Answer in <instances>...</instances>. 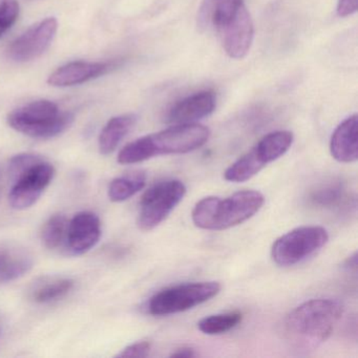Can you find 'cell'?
<instances>
[{
  "label": "cell",
  "mask_w": 358,
  "mask_h": 358,
  "mask_svg": "<svg viewBox=\"0 0 358 358\" xmlns=\"http://www.w3.org/2000/svg\"><path fill=\"white\" fill-rule=\"evenodd\" d=\"M57 29L55 18L50 17L38 22L12 43L8 49V56L16 62H31L41 57L55 38Z\"/></svg>",
  "instance_id": "11"
},
{
  "label": "cell",
  "mask_w": 358,
  "mask_h": 358,
  "mask_svg": "<svg viewBox=\"0 0 358 358\" xmlns=\"http://www.w3.org/2000/svg\"><path fill=\"white\" fill-rule=\"evenodd\" d=\"M69 222L62 215H55L48 220L41 232L43 244L48 249L55 250L66 243Z\"/></svg>",
  "instance_id": "21"
},
{
  "label": "cell",
  "mask_w": 358,
  "mask_h": 358,
  "mask_svg": "<svg viewBox=\"0 0 358 358\" xmlns=\"http://www.w3.org/2000/svg\"><path fill=\"white\" fill-rule=\"evenodd\" d=\"M20 11L17 0H0V38L17 22Z\"/></svg>",
  "instance_id": "23"
},
{
  "label": "cell",
  "mask_w": 358,
  "mask_h": 358,
  "mask_svg": "<svg viewBox=\"0 0 358 358\" xmlns=\"http://www.w3.org/2000/svg\"><path fill=\"white\" fill-rule=\"evenodd\" d=\"M328 241V231L320 226L295 228L273 243L271 257L282 267L296 265L315 255Z\"/></svg>",
  "instance_id": "8"
},
{
  "label": "cell",
  "mask_w": 358,
  "mask_h": 358,
  "mask_svg": "<svg viewBox=\"0 0 358 358\" xmlns=\"http://www.w3.org/2000/svg\"><path fill=\"white\" fill-rule=\"evenodd\" d=\"M200 28H213L230 58L243 59L250 51L255 28L244 0H204L199 10Z\"/></svg>",
  "instance_id": "1"
},
{
  "label": "cell",
  "mask_w": 358,
  "mask_h": 358,
  "mask_svg": "<svg viewBox=\"0 0 358 358\" xmlns=\"http://www.w3.org/2000/svg\"><path fill=\"white\" fill-rule=\"evenodd\" d=\"M146 185V173L137 171L113 180L108 188V196L113 202H124L135 196Z\"/></svg>",
  "instance_id": "19"
},
{
  "label": "cell",
  "mask_w": 358,
  "mask_h": 358,
  "mask_svg": "<svg viewBox=\"0 0 358 358\" xmlns=\"http://www.w3.org/2000/svg\"><path fill=\"white\" fill-rule=\"evenodd\" d=\"M41 157L33 154H20L13 157L10 161L9 171L11 179L17 177L18 175L26 171L29 167L32 166L35 163L41 161Z\"/></svg>",
  "instance_id": "24"
},
{
  "label": "cell",
  "mask_w": 358,
  "mask_h": 358,
  "mask_svg": "<svg viewBox=\"0 0 358 358\" xmlns=\"http://www.w3.org/2000/svg\"><path fill=\"white\" fill-rule=\"evenodd\" d=\"M343 196V188L341 184L330 183L318 188L312 194V202L322 207H331L341 202Z\"/></svg>",
  "instance_id": "22"
},
{
  "label": "cell",
  "mask_w": 358,
  "mask_h": 358,
  "mask_svg": "<svg viewBox=\"0 0 358 358\" xmlns=\"http://www.w3.org/2000/svg\"><path fill=\"white\" fill-rule=\"evenodd\" d=\"M34 259L27 249L15 245H0V282H12L32 269Z\"/></svg>",
  "instance_id": "16"
},
{
  "label": "cell",
  "mask_w": 358,
  "mask_h": 358,
  "mask_svg": "<svg viewBox=\"0 0 358 358\" xmlns=\"http://www.w3.org/2000/svg\"><path fill=\"white\" fill-rule=\"evenodd\" d=\"M215 106L217 97L213 92H200L177 102L169 110L166 121L175 124L194 123L213 114Z\"/></svg>",
  "instance_id": "13"
},
{
  "label": "cell",
  "mask_w": 358,
  "mask_h": 358,
  "mask_svg": "<svg viewBox=\"0 0 358 358\" xmlns=\"http://www.w3.org/2000/svg\"><path fill=\"white\" fill-rule=\"evenodd\" d=\"M221 289L217 282H186L169 287L150 297L148 311L154 316L181 313L210 301Z\"/></svg>",
  "instance_id": "6"
},
{
  "label": "cell",
  "mask_w": 358,
  "mask_h": 358,
  "mask_svg": "<svg viewBox=\"0 0 358 358\" xmlns=\"http://www.w3.org/2000/svg\"><path fill=\"white\" fill-rule=\"evenodd\" d=\"M330 152L335 160L353 163L358 159V116L353 115L341 123L332 134Z\"/></svg>",
  "instance_id": "15"
},
{
  "label": "cell",
  "mask_w": 358,
  "mask_h": 358,
  "mask_svg": "<svg viewBox=\"0 0 358 358\" xmlns=\"http://www.w3.org/2000/svg\"><path fill=\"white\" fill-rule=\"evenodd\" d=\"M343 315V306L334 299H316L297 306L282 322V337L296 351H311L332 334Z\"/></svg>",
  "instance_id": "2"
},
{
  "label": "cell",
  "mask_w": 358,
  "mask_h": 358,
  "mask_svg": "<svg viewBox=\"0 0 358 358\" xmlns=\"http://www.w3.org/2000/svg\"><path fill=\"white\" fill-rule=\"evenodd\" d=\"M185 184L177 179L164 180L148 188L140 201L138 226L150 231L169 217L185 196Z\"/></svg>",
  "instance_id": "7"
},
{
  "label": "cell",
  "mask_w": 358,
  "mask_h": 358,
  "mask_svg": "<svg viewBox=\"0 0 358 358\" xmlns=\"http://www.w3.org/2000/svg\"><path fill=\"white\" fill-rule=\"evenodd\" d=\"M137 122L133 114L121 115L108 121L99 136V150L102 155H110L116 150L119 144L127 137Z\"/></svg>",
  "instance_id": "17"
},
{
  "label": "cell",
  "mask_w": 358,
  "mask_h": 358,
  "mask_svg": "<svg viewBox=\"0 0 358 358\" xmlns=\"http://www.w3.org/2000/svg\"><path fill=\"white\" fill-rule=\"evenodd\" d=\"M265 203L257 190H242L227 198L207 196L192 209L194 225L205 230H225L248 221Z\"/></svg>",
  "instance_id": "3"
},
{
  "label": "cell",
  "mask_w": 358,
  "mask_h": 358,
  "mask_svg": "<svg viewBox=\"0 0 358 358\" xmlns=\"http://www.w3.org/2000/svg\"><path fill=\"white\" fill-rule=\"evenodd\" d=\"M100 236L101 223L99 217L91 211H83L77 213L69 223L66 247L72 255H85L97 245Z\"/></svg>",
  "instance_id": "12"
},
{
  "label": "cell",
  "mask_w": 358,
  "mask_h": 358,
  "mask_svg": "<svg viewBox=\"0 0 358 358\" xmlns=\"http://www.w3.org/2000/svg\"><path fill=\"white\" fill-rule=\"evenodd\" d=\"M210 137V131L196 123L176 124L164 131L144 136L150 159L163 155L187 154L202 148Z\"/></svg>",
  "instance_id": "9"
},
{
  "label": "cell",
  "mask_w": 358,
  "mask_h": 358,
  "mask_svg": "<svg viewBox=\"0 0 358 358\" xmlns=\"http://www.w3.org/2000/svg\"><path fill=\"white\" fill-rule=\"evenodd\" d=\"M55 175L53 165L41 159L14 178L10 192V204L18 210L30 208L41 198Z\"/></svg>",
  "instance_id": "10"
},
{
  "label": "cell",
  "mask_w": 358,
  "mask_h": 358,
  "mask_svg": "<svg viewBox=\"0 0 358 358\" xmlns=\"http://www.w3.org/2000/svg\"><path fill=\"white\" fill-rule=\"evenodd\" d=\"M74 116L60 112L50 100H37L16 108L8 116V124L18 133L35 139H51L72 125Z\"/></svg>",
  "instance_id": "4"
},
{
  "label": "cell",
  "mask_w": 358,
  "mask_h": 358,
  "mask_svg": "<svg viewBox=\"0 0 358 358\" xmlns=\"http://www.w3.org/2000/svg\"><path fill=\"white\" fill-rule=\"evenodd\" d=\"M171 356V357H194L196 356V353L192 348L182 347L176 350Z\"/></svg>",
  "instance_id": "27"
},
{
  "label": "cell",
  "mask_w": 358,
  "mask_h": 358,
  "mask_svg": "<svg viewBox=\"0 0 358 358\" xmlns=\"http://www.w3.org/2000/svg\"><path fill=\"white\" fill-rule=\"evenodd\" d=\"M152 350L150 341H139L129 345L118 354V357H148Z\"/></svg>",
  "instance_id": "25"
},
{
  "label": "cell",
  "mask_w": 358,
  "mask_h": 358,
  "mask_svg": "<svg viewBox=\"0 0 358 358\" xmlns=\"http://www.w3.org/2000/svg\"><path fill=\"white\" fill-rule=\"evenodd\" d=\"M293 139V134L289 131L268 134L255 148L232 163L224 173V178L234 183L248 181L269 163L284 156L290 150Z\"/></svg>",
  "instance_id": "5"
},
{
  "label": "cell",
  "mask_w": 358,
  "mask_h": 358,
  "mask_svg": "<svg viewBox=\"0 0 358 358\" xmlns=\"http://www.w3.org/2000/svg\"><path fill=\"white\" fill-rule=\"evenodd\" d=\"M110 68L112 64L106 62H70L52 73L48 79V83L56 87L83 85L102 76L108 73Z\"/></svg>",
  "instance_id": "14"
},
{
  "label": "cell",
  "mask_w": 358,
  "mask_h": 358,
  "mask_svg": "<svg viewBox=\"0 0 358 358\" xmlns=\"http://www.w3.org/2000/svg\"><path fill=\"white\" fill-rule=\"evenodd\" d=\"M74 287V280L66 278H45L31 290V299L38 303H49L66 296Z\"/></svg>",
  "instance_id": "18"
},
{
  "label": "cell",
  "mask_w": 358,
  "mask_h": 358,
  "mask_svg": "<svg viewBox=\"0 0 358 358\" xmlns=\"http://www.w3.org/2000/svg\"><path fill=\"white\" fill-rule=\"evenodd\" d=\"M242 320V312H225V313L206 316L198 322V328L201 332L207 335L224 334L238 327Z\"/></svg>",
  "instance_id": "20"
},
{
  "label": "cell",
  "mask_w": 358,
  "mask_h": 358,
  "mask_svg": "<svg viewBox=\"0 0 358 358\" xmlns=\"http://www.w3.org/2000/svg\"><path fill=\"white\" fill-rule=\"evenodd\" d=\"M358 0H338L337 3V15L345 18L353 15L357 12Z\"/></svg>",
  "instance_id": "26"
}]
</instances>
